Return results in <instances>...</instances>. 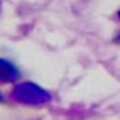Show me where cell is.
Here are the masks:
<instances>
[{
    "mask_svg": "<svg viewBox=\"0 0 120 120\" xmlns=\"http://www.w3.org/2000/svg\"><path fill=\"white\" fill-rule=\"evenodd\" d=\"M13 98L26 105H45L51 101V94L36 82H19L13 88Z\"/></svg>",
    "mask_w": 120,
    "mask_h": 120,
    "instance_id": "1",
    "label": "cell"
},
{
    "mask_svg": "<svg viewBox=\"0 0 120 120\" xmlns=\"http://www.w3.org/2000/svg\"><path fill=\"white\" fill-rule=\"evenodd\" d=\"M19 77V69L6 58H0V82H13Z\"/></svg>",
    "mask_w": 120,
    "mask_h": 120,
    "instance_id": "2",
    "label": "cell"
},
{
    "mask_svg": "<svg viewBox=\"0 0 120 120\" xmlns=\"http://www.w3.org/2000/svg\"><path fill=\"white\" fill-rule=\"evenodd\" d=\"M116 41H118V43H120V36H118V38H116Z\"/></svg>",
    "mask_w": 120,
    "mask_h": 120,
    "instance_id": "3",
    "label": "cell"
},
{
    "mask_svg": "<svg viewBox=\"0 0 120 120\" xmlns=\"http://www.w3.org/2000/svg\"><path fill=\"white\" fill-rule=\"evenodd\" d=\"M2 99H4V98H2V94H0V101H2Z\"/></svg>",
    "mask_w": 120,
    "mask_h": 120,
    "instance_id": "4",
    "label": "cell"
},
{
    "mask_svg": "<svg viewBox=\"0 0 120 120\" xmlns=\"http://www.w3.org/2000/svg\"><path fill=\"white\" fill-rule=\"evenodd\" d=\"M118 17H120V11H118Z\"/></svg>",
    "mask_w": 120,
    "mask_h": 120,
    "instance_id": "5",
    "label": "cell"
}]
</instances>
